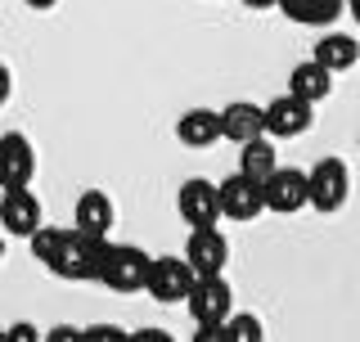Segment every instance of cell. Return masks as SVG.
I'll use <instances>...</instances> for the list:
<instances>
[{
  "label": "cell",
  "mask_w": 360,
  "mask_h": 342,
  "mask_svg": "<svg viewBox=\"0 0 360 342\" xmlns=\"http://www.w3.org/2000/svg\"><path fill=\"white\" fill-rule=\"evenodd\" d=\"M104 257H108V239L104 234H86V230H63V243L59 253L50 257V266L59 279L68 284H86V279H99V270H104Z\"/></svg>",
  "instance_id": "6da1fadb"
},
{
  "label": "cell",
  "mask_w": 360,
  "mask_h": 342,
  "mask_svg": "<svg viewBox=\"0 0 360 342\" xmlns=\"http://www.w3.org/2000/svg\"><path fill=\"white\" fill-rule=\"evenodd\" d=\"M149 266L153 257L135 243H108V257H104V270H99V284L112 293H140L149 284Z\"/></svg>",
  "instance_id": "7a4b0ae2"
},
{
  "label": "cell",
  "mask_w": 360,
  "mask_h": 342,
  "mask_svg": "<svg viewBox=\"0 0 360 342\" xmlns=\"http://www.w3.org/2000/svg\"><path fill=\"white\" fill-rule=\"evenodd\" d=\"M194 279L198 275H194V266H189V257H153L144 293H149L153 302H162V306H176V302L189 298Z\"/></svg>",
  "instance_id": "3957f363"
},
{
  "label": "cell",
  "mask_w": 360,
  "mask_h": 342,
  "mask_svg": "<svg viewBox=\"0 0 360 342\" xmlns=\"http://www.w3.org/2000/svg\"><path fill=\"white\" fill-rule=\"evenodd\" d=\"M307 176H311V208L324 216H333L352 194V171H347L342 158H320Z\"/></svg>",
  "instance_id": "277c9868"
},
{
  "label": "cell",
  "mask_w": 360,
  "mask_h": 342,
  "mask_svg": "<svg viewBox=\"0 0 360 342\" xmlns=\"http://www.w3.org/2000/svg\"><path fill=\"white\" fill-rule=\"evenodd\" d=\"M262 185H266V212L292 216V212L311 208V176L297 167H275Z\"/></svg>",
  "instance_id": "5b68a950"
},
{
  "label": "cell",
  "mask_w": 360,
  "mask_h": 342,
  "mask_svg": "<svg viewBox=\"0 0 360 342\" xmlns=\"http://www.w3.org/2000/svg\"><path fill=\"white\" fill-rule=\"evenodd\" d=\"M315 127V104L302 95H279L266 104V135L270 140H297V135H307Z\"/></svg>",
  "instance_id": "8992f818"
},
{
  "label": "cell",
  "mask_w": 360,
  "mask_h": 342,
  "mask_svg": "<svg viewBox=\"0 0 360 342\" xmlns=\"http://www.w3.org/2000/svg\"><path fill=\"white\" fill-rule=\"evenodd\" d=\"M185 302H189L194 324H221V320H230L234 293H230V284H225V275H198Z\"/></svg>",
  "instance_id": "52a82bcc"
},
{
  "label": "cell",
  "mask_w": 360,
  "mask_h": 342,
  "mask_svg": "<svg viewBox=\"0 0 360 342\" xmlns=\"http://www.w3.org/2000/svg\"><path fill=\"white\" fill-rule=\"evenodd\" d=\"M262 208H266L262 180H252L248 171H234V176L221 180V216H230V221H252V216H262Z\"/></svg>",
  "instance_id": "ba28073f"
},
{
  "label": "cell",
  "mask_w": 360,
  "mask_h": 342,
  "mask_svg": "<svg viewBox=\"0 0 360 342\" xmlns=\"http://www.w3.org/2000/svg\"><path fill=\"white\" fill-rule=\"evenodd\" d=\"M37 176V149L22 131H9L0 135V189H18V185H32Z\"/></svg>",
  "instance_id": "9c48e42d"
},
{
  "label": "cell",
  "mask_w": 360,
  "mask_h": 342,
  "mask_svg": "<svg viewBox=\"0 0 360 342\" xmlns=\"http://www.w3.org/2000/svg\"><path fill=\"white\" fill-rule=\"evenodd\" d=\"M185 257L194 266V275H225V261H230V243L217 225H194L185 243Z\"/></svg>",
  "instance_id": "30bf717a"
},
{
  "label": "cell",
  "mask_w": 360,
  "mask_h": 342,
  "mask_svg": "<svg viewBox=\"0 0 360 342\" xmlns=\"http://www.w3.org/2000/svg\"><path fill=\"white\" fill-rule=\"evenodd\" d=\"M176 208L185 216V225H217L221 221V185H212V180H202V176H189L185 185H180Z\"/></svg>",
  "instance_id": "8fae6325"
},
{
  "label": "cell",
  "mask_w": 360,
  "mask_h": 342,
  "mask_svg": "<svg viewBox=\"0 0 360 342\" xmlns=\"http://www.w3.org/2000/svg\"><path fill=\"white\" fill-rule=\"evenodd\" d=\"M0 225H5L9 234L27 239V234L41 225V198H37V194H32L27 185L5 189V198H0Z\"/></svg>",
  "instance_id": "7c38bea8"
},
{
  "label": "cell",
  "mask_w": 360,
  "mask_h": 342,
  "mask_svg": "<svg viewBox=\"0 0 360 342\" xmlns=\"http://www.w3.org/2000/svg\"><path fill=\"white\" fill-rule=\"evenodd\" d=\"M221 113L217 108H189V113H180V122H176V140L185 144V149H207V144H217L221 140Z\"/></svg>",
  "instance_id": "4fadbf2b"
},
{
  "label": "cell",
  "mask_w": 360,
  "mask_h": 342,
  "mask_svg": "<svg viewBox=\"0 0 360 342\" xmlns=\"http://www.w3.org/2000/svg\"><path fill=\"white\" fill-rule=\"evenodd\" d=\"M221 131H225V140H234V144L257 140V135H266V108L248 104V99H234V104H225V113H221Z\"/></svg>",
  "instance_id": "5bb4252c"
},
{
  "label": "cell",
  "mask_w": 360,
  "mask_h": 342,
  "mask_svg": "<svg viewBox=\"0 0 360 342\" xmlns=\"http://www.w3.org/2000/svg\"><path fill=\"white\" fill-rule=\"evenodd\" d=\"M333 77H338L333 68H324V63L311 54L307 63H297V68L288 72V90H292V95H302V99H311V104H320V99L333 95Z\"/></svg>",
  "instance_id": "9a60e30c"
},
{
  "label": "cell",
  "mask_w": 360,
  "mask_h": 342,
  "mask_svg": "<svg viewBox=\"0 0 360 342\" xmlns=\"http://www.w3.org/2000/svg\"><path fill=\"white\" fill-rule=\"evenodd\" d=\"M112 198L104 189H86L82 198H77V230H86V234H104L108 239V230H112Z\"/></svg>",
  "instance_id": "2e32d148"
},
{
  "label": "cell",
  "mask_w": 360,
  "mask_h": 342,
  "mask_svg": "<svg viewBox=\"0 0 360 342\" xmlns=\"http://www.w3.org/2000/svg\"><path fill=\"white\" fill-rule=\"evenodd\" d=\"M279 9H284V18L302 23V27H329V23L352 5H347V0H279Z\"/></svg>",
  "instance_id": "e0dca14e"
},
{
  "label": "cell",
  "mask_w": 360,
  "mask_h": 342,
  "mask_svg": "<svg viewBox=\"0 0 360 342\" xmlns=\"http://www.w3.org/2000/svg\"><path fill=\"white\" fill-rule=\"evenodd\" d=\"M315 59L324 68H333V72H347V68L360 63V41L347 37V32H324V37L315 41Z\"/></svg>",
  "instance_id": "ac0fdd59"
},
{
  "label": "cell",
  "mask_w": 360,
  "mask_h": 342,
  "mask_svg": "<svg viewBox=\"0 0 360 342\" xmlns=\"http://www.w3.org/2000/svg\"><path fill=\"white\" fill-rule=\"evenodd\" d=\"M239 171H248L252 180H266L270 171L279 167V149L270 144V135H257V140H248V144H239Z\"/></svg>",
  "instance_id": "d6986e66"
},
{
  "label": "cell",
  "mask_w": 360,
  "mask_h": 342,
  "mask_svg": "<svg viewBox=\"0 0 360 342\" xmlns=\"http://www.w3.org/2000/svg\"><path fill=\"white\" fill-rule=\"evenodd\" d=\"M27 243H32V257H37L41 266H50V257L59 253V243H63V230L59 225H37V230L27 234Z\"/></svg>",
  "instance_id": "ffe728a7"
},
{
  "label": "cell",
  "mask_w": 360,
  "mask_h": 342,
  "mask_svg": "<svg viewBox=\"0 0 360 342\" xmlns=\"http://www.w3.org/2000/svg\"><path fill=\"white\" fill-rule=\"evenodd\" d=\"M266 338V329L257 315H230L225 320V342H262Z\"/></svg>",
  "instance_id": "44dd1931"
},
{
  "label": "cell",
  "mask_w": 360,
  "mask_h": 342,
  "mask_svg": "<svg viewBox=\"0 0 360 342\" xmlns=\"http://www.w3.org/2000/svg\"><path fill=\"white\" fill-rule=\"evenodd\" d=\"M117 338H127L117 324H90V329H82V342H117Z\"/></svg>",
  "instance_id": "7402d4cb"
},
{
  "label": "cell",
  "mask_w": 360,
  "mask_h": 342,
  "mask_svg": "<svg viewBox=\"0 0 360 342\" xmlns=\"http://www.w3.org/2000/svg\"><path fill=\"white\" fill-rule=\"evenodd\" d=\"M5 338H9V342H37V338H41V329H37V324H27V320H18L14 329H5Z\"/></svg>",
  "instance_id": "603a6c76"
},
{
  "label": "cell",
  "mask_w": 360,
  "mask_h": 342,
  "mask_svg": "<svg viewBox=\"0 0 360 342\" xmlns=\"http://www.w3.org/2000/svg\"><path fill=\"white\" fill-rule=\"evenodd\" d=\"M194 342H225V320H221V324H198Z\"/></svg>",
  "instance_id": "cb8c5ba5"
},
{
  "label": "cell",
  "mask_w": 360,
  "mask_h": 342,
  "mask_svg": "<svg viewBox=\"0 0 360 342\" xmlns=\"http://www.w3.org/2000/svg\"><path fill=\"white\" fill-rule=\"evenodd\" d=\"M45 338H50V342H77V338H82V329H72V324H59V329H50Z\"/></svg>",
  "instance_id": "d4e9b609"
},
{
  "label": "cell",
  "mask_w": 360,
  "mask_h": 342,
  "mask_svg": "<svg viewBox=\"0 0 360 342\" xmlns=\"http://www.w3.org/2000/svg\"><path fill=\"white\" fill-rule=\"evenodd\" d=\"M9 90H14V77H9V68L0 63V108H5V99H9Z\"/></svg>",
  "instance_id": "484cf974"
},
{
  "label": "cell",
  "mask_w": 360,
  "mask_h": 342,
  "mask_svg": "<svg viewBox=\"0 0 360 342\" xmlns=\"http://www.w3.org/2000/svg\"><path fill=\"white\" fill-rule=\"evenodd\" d=\"M127 338H135V342H167L162 329H140V334H127Z\"/></svg>",
  "instance_id": "4316f807"
},
{
  "label": "cell",
  "mask_w": 360,
  "mask_h": 342,
  "mask_svg": "<svg viewBox=\"0 0 360 342\" xmlns=\"http://www.w3.org/2000/svg\"><path fill=\"white\" fill-rule=\"evenodd\" d=\"M248 9H270V5H279V0H243Z\"/></svg>",
  "instance_id": "83f0119b"
},
{
  "label": "cell",
  "mask_w": 360,
  "mask_h": 342,
  "mask_svg": "<svg viewBox=\"0 0 360 342\" xmlns=\"http://www.w3.org/2000/svg\"><path fill=\"white\" fill-rule=\"evenodd\" d=\"M27 5H32V9H54L59 0H27Z\"/></svg>",
  "instance_id": "f1b7e54d"
},
{
  "label": "cell",
  "mask_w": 360,
  "mask_h": 342,
  "mask_svg": "<svg viewBox=\"0 0 360 342\" xmlns=\"http://www.w3.org/2000/svg\"><path fill=\"white\" fill-rule=\"evenodd\" d=\"M352 14H356V23H360V5H352Z\"/></svg>",
  "instance_id": "f546056e"
},
{
  "label": "cell",
  "mask_w": 360,
  "mask_h": 342,
  "mask_svg": "<svg viewBox=\"0 0 360 342\" xmlns=\"http://www.w3.org/2000/svg\"><path fill=\"white\" fill-rule=\"evenodd\" d=\"M0 261H5V239H0Z\"/></svg>",
  "instance_id": "4dcf8cb0"
},
{
  "label": "cell",
  "mask_w": 360,
  "mask_h": 342,
  "mask_svg": "<svg viewBox=\"0 0 360 342\" xmlns=\"http://www.w3.org/2000/svg\"><path fill=\"white\" fill-rule=\"evenodd\" d=\"M347 5H360V0H347Z\"/></svg>",
  "instance_id": "1f68e13d"
},
{
  "label": "cell",
  "mask_w": 360,
  "mask_h": 342,
  "mask_svg": "<svg viewBox=\"0 0 360 342\" xmlns=\"http://www.w3.org/2000/svg\"><path fill=\"white\" fill-rule=\"evenodd\" d=\"M0 338H5V329H0Z\"/></svg>",
  "instance_id": "d6a6232c"
}]
</instances>
